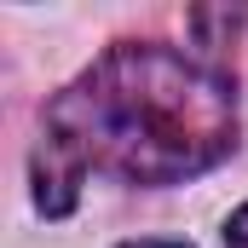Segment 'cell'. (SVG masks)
Instances as JSON below:
<instances>
[{
    "label": "cell",
    "instance_id": "1",
    "mask_svg": "<svg viewBox=\"0 0 248 248\" xmlns=\"http://www.w3.org/2000/svg\"><path fill=\"white\" fill-rule=\"evenodd\" d=\"M237 150V93L179 46L122 41L81 69L41 116L35 202L63 219L87 173L127 185H179Z\"/></svg>",
    "mask_w": 248,
    "mask_h": 248
},
{
    "label": "cell",
    "instance_id": "2",
    "mask_svg": "<svg viewBox=\"0 0 248 248\" xmlns=\"http://www.w3.org/2000/svg\"><path fill=\"white\" fill-rule=\"evenodd\" d=\"M225 248H248V202L225 219Z\"/></svg>",
    "mask_w": 248,
    "mask_h": 248
},
{
    "label": "cell",
    "instance_id": "3",
    "mask_svg": "<svg viewBox=\"0 0 248 248\" xmlns=\"http://www.w3.org/2000/svg\"><path fill=\"white\" fill-rule=\"evenodd\" d=\"M122 248H190V243H168V237H144V243H122Z\"/></svg>",
    "mask_w": 248,
    "mask_h": 248
}]
</instances>
